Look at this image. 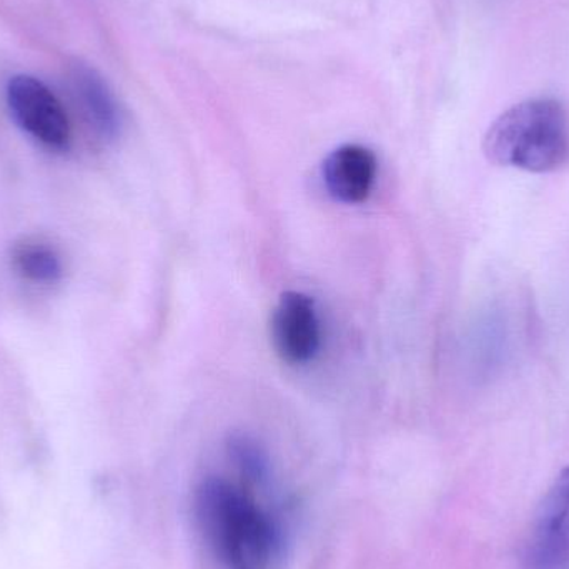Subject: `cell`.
<instances>
[{
	"instance_id": "1",
	"label": "cell",
	"mask_w": 569,
	"mask_h": 569,
	"mask_svg": "<svg viewBox=\"0 0 569 569\" xmlns=\"http://www.w3.org/2000/svg\"><path fill=\"white\" fill-rule=\"evenodd\" d=\"M200 530L227 569H272L282 550L276 521L243 488L207 478L196 493Z\"/></svg>"
},
{
	"instance_id": "2",
	"label": "cell",
	"mask_w": 569,
	"mask_h": 569,
	"mask_svg": "<svg viewBox=\"0 0 569 569\" xmlns=\"http://www.w3.org/2000/svg\"><path fill=\"white\" fill-rule=\"evenodd\" d=\"M490 162L531 173H550L569 159L567 110L555 99H530L501 113L483 140Z\"/></svg>"
},
{
	"instance_id": "3",
	"label": "cell",
	"mask_w": 569,
	"mask_h": 569,
	"mask_svg": "<svg viewBox=\"0 0 569 569\" xmlns=\"http://www.w3.org/2000/svg\"><path fill=\"white\" fill-rule=\"evenodd\" d=\"M7 106L20 129L53 150L70 143V123L56 93L32 76H13L7 83Z\"/></svg>"
},
{
	"instance_id": "4",
	"label": "cell",
	"mask_w": 569,
	"mask_h": 569,
	"mask_svg": "<svg viewBox=\"0 0 569 569\" xmlns=\"http://www.w3.org/2000/svg\"><path fill=\"white\" fill-rule=\"evenodd\" d=\"M528 569H569V467L548 490L528 545Z\"/></svg>"
},
{
	"instance_id": "5",
	"label": "cell",
	"mask_w": 569,
	"mask_h": 569,
	"mask_svg": "<svg viewBox=\"0 0 569 569\" xmlns=\"http://www.w3.org/2000/svg\"><path fill=\"white\" fill-rule=\"evenodd\" d=\"M272 341L287 363H307L315 357L320 347V321L310 297L284 291L273 310Z\"/></svg>"
},
{
	"instance_id": "6",
	"label": "cell",
	"mask_w": 569,
	"mask_h": 569,
	"mask_svg": "<svg viewBox=\"0 0 569 569\" xmlns=\"http://www.w3.org/2000/svg\"><path fill=\"white\" fill-rule=\"evenodd\" d=\"M377 176V157L367 147L345 143L323 162V182L338 202L360 203L368 199Z\"/></svg>"
},
{
	"instance_id": "7",
	"label": "cell",
	"mask_w": 569,
	"mask_h": 569,
	"mask_svg": "<svg viewBox=\"0 0 569 569\" xmlns=\"http://www.w3.org/2000/svg\"><path fill=\"white\" fill-rule=\"evenodd\" d=\"M72 92L87 123L102 140H116L122 129V116L112 90L99 72L77 62L70 70Z\"/></svg>"
},
{
	"instance_id": "8",
	"label": "cell",
	"mask_w": 569,
	"mask_h": 569,
	"mask_svg": "<svg viewBox=\"0 0 569 569\" xmlns=\"http://www.w3.org/2000/svg\"><path fill=\"white\" fill-rule=\"evenodd\" d=\"M17 272L32 283H56L62 277L63 267L53 247L42 242H26L13 252Z\"/></svg>"
},
{
	"instance_id": "9",
	"label": "cell",
	"mask_w": 569,
	"mask_h": 569,
	"mask_svg": "<svg viewBox=\"0 0 569 569\" xmlns=\"http://www.w3.org/2000/svg\"><path fill=\"white\" fill-rule=\"evenodd\" d=\"M230 458H232L240 473L250 483H262L269 477V457L259 441L249 435H232L227 443Z\"/></svg>"
}]
</instances>
